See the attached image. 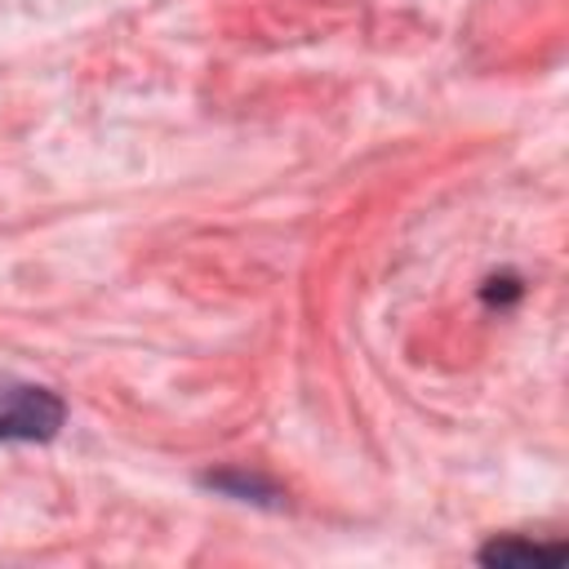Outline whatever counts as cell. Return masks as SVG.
I'll list each match as a JSON object with an SVG mask.
<instances>
[{"label":"cell","instance_id":"obj_1","mask_svg":"<svg viewBox=\"0 0 569 569\" xmlns=\"http://www.w3.org/2000/svg\"><path fill=\"white\" fill-rule=\"evenodd\" d=\"M62 422H67V405L58 391L40 382H0V445L53 440Z\"/></svg>","mask_w":569,"mask_h":569},{"label":"cell","instance_id":"obj_2","mask_svg":"<svg viewBox=\"0 0 569 569\" xmlns=\"http://www.w3.org/2000/svg\"><path fill=\"white\" fill-rule=\"evenodd\" d=\"M485 565H520V560H560V542H533V538H493L480 551Z\"/></svg>","mask_w":569,"mask_h":569},{"label":"cell","instance_id":"obj_3","mask_svg":"<svg viewBox=\"0 0 569 569\" xmlns=\"http://www.w3.org/2000/svg\"><path fill=\"white\" fill-rule=\"evenodd\" d=\"M213 489H222V493H231V498H253V502H262V498H276V489L262 480V476H244V471H218V476H204Z\"/></svg>","mask_w":569,"mask_h":569},{"label":"cell","instance_id":"obj_4","mask_svg":"<svg viewBox=\"0 0 569 569\" xmlns=\"http://www.w3.org/2000/svg\"><path fill=\"white\" fill-rule=\"evenodd\" d=\"M485 298H489V302H507V298H520V284H516L511 276H502V280L493 276V280L485 284Z\"/></svg>","mask_w":569,"mask_h":569}]
</instances>
